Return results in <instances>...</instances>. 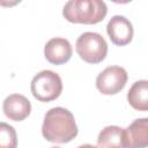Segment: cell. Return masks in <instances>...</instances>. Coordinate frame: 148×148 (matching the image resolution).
I'll use <instances>...</instances> for the list:
<instances>
[{
  "label": "cell",
  "mask_w": 148,
  "mask_h": 148,
  "mask_svg": "<svg viewBox=\"0 0 148 148\" xmlns=\"http://www.w3.org/2000/svg\"><path fill=\"white\" fill-rule=\"evenodd\" d=\"M2 109L6 117L10 120L22 121L30 114L31 104L25 96L20 94H12L5 98Z\"/></svg>",
  "instance_id": "obj_9"
},
{
  "label": "cell",
  "mask_w": 148,
  "mask_h": 148,
  "mask_svg": "<svg viewBox=\"0 0 148 148\" xmlns=\"http://www.w3.org/2000/svg\"><path fill=\"white\" fill-rule=\"evenodd\" d=\"M30 89L37 101L51 102L60 96L62 91V81L53 71L44 69L34 76Z\"/></svg>",
  "instance_id": "obj_4"
},
{
  "label": "cell",
  "mask_w": 148,
  "mask_h": 148,
  "mask_svg": "<svg viewBox=\"0 0 148 148\" xmlns=\"http://www.w3.org/2000/svg\"><path fill=\"white\" fill-rule=\"evenodd\" d=\"M42 134L47 141L54 143L72 141L77 135V126L73 113L61 106L50 109L44 116Z\"/></svg>",
  "instance_id": "obj_1"
},
{
  "label": "cell",
  "mask_w": 148,
  "mask_h": 148,
  "mask_svg": "<svg viewBox=\"0 0 148 148\" xmlns=\"http://www.w3.org/2000/svg\"><path fill=\"white\" fill-rule=\"evenodd\" d=\"M17 135L13 126L0 121V148H16Z\"/></svg>",
  "instance_id": "obj_12"
},
{
  "label": "cell",
  "mask_w": 148,
  "mask_h": 148,
  "mask_svg": "<svg viewBox=\"0 0 148 148\" xmlns=\"http://www.w3.org/2000/svg\"><path fill=\"white\" fill-rule=\"evenodd\" d=\"M75 49L80 58L88 64H99L108 54V43L97 32H83L79 36Z\"/></svg>",
  "instance_id": "obj_3"
},
{
  "label": "cell",
  "mask_w": 148,
  "mask_h": 148,
  "mask_svg": "<svg viewBox=\"0 0 148 148\" xmlns=\"http://www.w3.org/2000/svg\"><path fill=\"white\" fill-rule=\"evenodd\" d=\"M127 82V72L120 66H109L96 77V87L104 95L118 94Z\"/></svg>",
  "instance_id": "obj_5"
},
{
  "label": "cell",
  "mask_w": 148,
  "mask_h": 148,
  "mask_svg": "<svg viewBox=\"0 0 148 148\" xmlns=\"http://www.w3.org/2000/svg\"><path fill=\"white\" fill-rule=\"evenodd\" d=\"M108 7L101 0H71L62 9L64 17L71 23L96 24L106 16Z\"/></svg>",
  "instance_id": "obj_2"
},
{
  "label": "cell",
  "mask_w": 148,
  "mask_h": 148,
  "mask_svg": "<svg viewBox=\"0 0 148 148\" xmlns=\"http://www.w3.org/2000/svg\"><path fill=\"white\" fill-rule=\"evenodd\" d=\"M51 148H60V147H51Z\"/></svg>",
  "instance_id": "obj_14"
},
{
  "label": "cell",
  "mask_w": 148,
  "mask_h": 148,
  "mask_svg": "<svg viewBox=\"0 0 148 148\" xmlns=\"http://www.w3.org/2000/svg\"><path fill=\"white\" fill-rule=\"evenodd\" d=\"M106 32L114 45L124 46L132 40L134 30L130 20L121 15H114L108 22Z\"/></svg>",
  "instance_id": "obj_6"
},
{
  "label": "cell",
  "mask_w": 148,
  "mask_h": 148,
  "mask_svg": "<svg viewBox=\"0 0 148 148\" xmlns=\"http://www.w3.org/2000/svg\"><path fill=\"white\" fill-rule=\"evenodd\" d=\"M72 53V45L65 38H52L44 46V56L46 60L53 65H62L67 62L71 59Z\"/></svg>",
  "instance_id": "obj_8"
},
{
  "label": "cell",
  "mask_w": 148,
  "mask_h": 148,
  "mask_svg": "<svg viewBox=\"0 0 148 148\" xmlns=\"http://www.w3.org/2000/svg\"><path fill=\"white\" fill-rule=\"evenodd\" d=\"M98 148H125L124 128L110 125L104 127L97 138Z\"/></svg>",
  "instance_id": "obj_10"
},
{
  "label": "cell",
  "mask_w": 148,
  "mask_h": 148,
  "mask_svg": "<svg viewBox=\"0 0 148 148\" xmlns=\"http://www.w3.org/2000/svg\"><path fill=\"white\" fill-rule=\"evenodd\" d=\"M125 148H146L148 145V119H135L124 128Z\"/></svg>",
  "instance_id": "obj_7"
},
{
  "label": "cell",
  "mask_w": 148,
  "mask_h": 148,
  "mask_svg": "<svg viewBox=\"0 0 148 148\" xmlns=\"http://www.w3.org/2000/svg\"><path fill=\"white\" fill-rule=\"evenodd\" d=\"M77 148H98V147H95V146H92V145L86 143V145H81V146H79Z\"/></svg>",
  "instance_id": "obj_13"
},
{
  "label": "cell",
  "mask_w": 148,
  "mask_h": 148,
  "mask_svg": "<svg viewBox=\"0 0 148 148\" xmlns=\"http://www.w3.org/2000/svg\"><path fill=\"white\" fill-rule=\"evenodd\" d=\"M130 105L138 111L148 110V82L146 80L136 81L132 84L127 92Z\"/></svg>",
  "instance_id": "obj_11"
}]
</instances>
